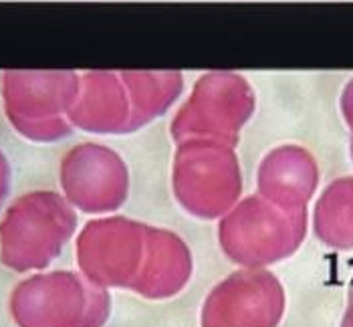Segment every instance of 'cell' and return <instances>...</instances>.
Listing matches in <instances>:
<instances>
[{
  "instance_id": "cell-3",
  "label": "cell",
  "mask_w": 353,
  "mask_h": 327,
  "mask_svg": "<svg viewBox=\"0 0 353 327\" xmlns=\"http://www.w3.org/2000/svg\"><path fill=\"white\" fill-rule=\"evenodd\" d=\"M254 99L248 83L239 75H206L194 89L188 106L182 109L172 126L176 139L198 134L200 139L232 146L239 128L252 113Z\"/></svg>"
},
{
  "instance_id": "cell-4",
  "label": "cell",
  "mask_w": 353,
  "mask_h": 327,
  "mask_svg": "<svg viewBox=\"0 0 353 327\" xmlns=\"http://www.w3.org/2000/svg\"><path fill=\"white\" fill-rule=\"evenodd\" d=\"M317 186V164L307 150L285 146L272 150L259 170L263 198L285 210H305Z\"/></svg>"
},
{
  "instance_id": "cell-1",
  "label": "cell",
  "mask_w": 353,
  "mask_h": 327,
  "mask_svg": "<svg viewBox=\"0 0 353 327\" xmlns=\"http://www.w3.org/2000/svg\"><path fill=\"white\" fill-rule=\"evenodd\" d=\"M307 210H285L265 198H246L224 218L220 237L226 255L265 265L293 255L305 239Z\"/></svg>"
},
{
  "instance_id": "cell-5",
  "label": "cell",
  "mask_w": 353,
  "mask_h": 327,
  "mask_svg": "<svg viewBox=\"0 0 353 327\" xmlns=\"http://www.w3.org/2000/svg\"><path fill=\"white\" fill-rule=\"evenodd\" d=\"M315 235L333 248H353V178L335 180L315 208Z\"/></svg>"
},
{
  "instance_id": "cell-7",
  "label": "cell",
  "mask_w": 353,
  "mask_h": 327,
  "mask_svg": "<svg viewBox=\"0 0 353 327\" xmlns=\"http://www.w3.org/2000/svg\"><path fill=\"white\" fill-rule=\"evenodd\" d=\"M341 327H353V293H352L350 307H347V311H345V317H343V324H341Z\"/></svg>"
},
{
  "instance_id": "cell-6",
  "label": "cell",
  "mask_w": 353,
  "mask_h": 327,
  "mask_svg": "<svg viewBox=\"0 0 353 327\" xmlns=\"http://www.w3.org/2000/svg\"><path fill=\"white\" fill-rule=\"evenodd\" d=\"M341 109L345 115V121L352 130V156H353V81L345 87L343 95H341Z\"/></svg>"
},
{
  "instance_id": "cell-2",
  "label": "cell",
  "mask_w": 353,
  "mask_h": 327,
  "mask_svg": "<svg viewBox=\"0 0 353 327\" xmlns=\"http://www.w3.org/2000/svg\"><path fill=\"white\" fill-rule=\"evenodd\" d=\"M174 188L178 202L202 218H214L234 204L241 178L230 146L198 139L178 148Z\"/></svg>"
}]
</instances>
